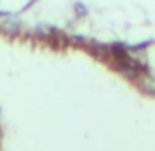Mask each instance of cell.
<instances>
[{"label":"cell","instance_id":"cell-1","mask_svg":"<svg viewBox=\"0 0 155 151\" xmlns=\"http://www.w3.org/2000/svg\"><path fill=\"white\" fill-rule=\"evenodd\" d=\"M141 87H143V90H147V92H155V80H143Z\"/></svg>","mask_w":155,"mask_h":151}]
</instances>
